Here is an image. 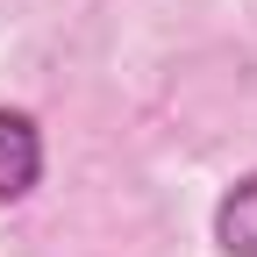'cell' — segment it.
Here are the masks:
<instances>
[{
    "instance_id": "6da1fadb",
    "label": "cell",
    "mask_w": 257,
    "mask_h": 257,
    "mask_svg": "<svg viewBox=\"0 0 257 257\" xmlns=\"http://www.w3.org/2000/svg\"><path fill=\"white\" fill-rule=\"evenodd\" d=\"M43 179V136L22 107H0V200H22Z\"/></svg>"
},
{
    "instance_id": "7a4b0ae2",
    "label": "cell",
    "mask_w": 257,
    "mask_h": 257,
    "mask_svg": "<svg viewBox=\"0 0 257 257\" xmlns=\"http://www.w3.org/2000/svg\"><path fill=\"white\" fill-rule=\"evenodd\" d=\"M214 243L229 257H257V172H243L214 207Z\"/></svg>"
}]
</instances>
